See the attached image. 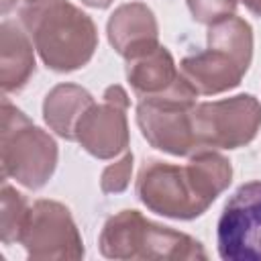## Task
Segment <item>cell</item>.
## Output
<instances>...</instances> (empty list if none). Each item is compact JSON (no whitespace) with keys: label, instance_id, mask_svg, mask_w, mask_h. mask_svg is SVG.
<instances>
[{"label":"cell","instance_id":"cell-10","mask_svg":"<svg viewBox=\"0 0 261 261\" xmlns=\"http://www.w3.org/2000/svg\"><path fill=\"white\" fill-rule=\"evenodd\" d=\"M128 94L120 84L104 90L102 102L92 104L75 126V141L96 159H112L128 147Z\"/></svg>","mask_w":261,"mask_h":261},{"label":"cell","instance_id":"cell-1","mask_svg":"<svg viewBox=\"0 0 261 261\" xmlns=\"http://www.w3.org/2000/svg\"><path fill=\"white\" fill-rule=\"evenodd\" d=\"M232 165L214 149H200L186 165L149 159L137 175V198L155 214L192 220L230 186Z\"/></svg>","mask_w":261,"mask_h":261},{"label":"cell","instance_id":"cell-18","mask_svg":"<svg viewBox=\"0 0 261 261\" xmlns=\"http://www.w3.org/2000/svg\"><path fill=\"white\" fill-rule=\"evenodd\" d=\"M251 14L255 16H261V0H239Z\"/></svg>","mask_w":261,"mask_h":261},{"label":"cell","instance_id":"cell-13","mask_svg":"<svg viewBox=\"0 0 261 261\" xmlns=\"http://www.w3.org/2000/svg\"><path fill=\"white\" fill-rule=\"evenodd\" d=\"M124 61H126V80L139 100L167 92L181 75L169 49L163 45H157Z\"/></svg>","mask_w":261,"mask_h":261},{"label":"cell","instance_id":"cell-11","mask_svg":"<svg viewBox=\"0 0 261 261\" xmlns=\"http://www.w3.org/2000/svg\"><path fill=\"white\" fill-rule=\"evenodd\" d=\"M106 35L112 49L130 59L159 45V24L153 10L143 2H124L110 14Z\"/></svg>","mask_w":261,"mask_h":261},{"label":"cell","instance_id":"cell-9","mask_svg":"<svg viewBox=\"0 0 261 261\" xmlns=\"http://www.w3.org/2000/svg\"><path fill=\"white\" fill-rule=\"evenodd\" d=\"M224 261H261V181H247L226 200L216 224Z\"/></svg>","mask_w":261,"mask_h":261},{"label":"cell","instance_id":"cell-14","mask_svg":"<svg viewBox=\"0 0 261 261\" xmlns=\"http://www.w3.org/2000/svg\"><path fill=\"white\" fill-rule=\"evenodd\" d=\"M94 104V96L77 84H57L43 100V118L47 126L65 141H75V126L84 112Z\"/></svg>","mask_w":261,"mask_h":261},{"label":"cell","instance_id":"cell-17","mask_svg":"<svg viewBox=\"0 0 261 261\" xmlns=\"http://www.w3.org/2000/svg\"><path fill=\"white\" fill-rule=\"evenodd\" d=\"M192 18L202 24H212L228 14H234L237 0H186Z\"/></svg>","mask_w":261,"mask_h":261},{"label":"cell","instance_id":"cell-8","mask_svg":"<svg viewBox=\"0 0 261 261\" xmlns=\"http://www.w3.org/2000/svg\"><path fill=\"white\" fill-rule=\"evenodd\" d=\"M18 243L29 259H82L86 249L69 208L55 200H37L29 206Z\"/></svg>","mask_w":261,"mask_h":261},{"label":"cell","instance_id":"cell-4","mask_svg":"<svg viewBox=\"0 0 261 261\" xmlns=\"http://www.w3.org/2000/svg\"><path fill=\"white\" fill-rule=\"evenodd\" d=\"M100 253L108 259H206L194 237L145 218L139 210H120L110 216L98 239Z\"/></svg>","mask_w":261,"mask_h":261},{"label":"cell","instance_id":"cell-15","mask_svg":"<svg viewBox=\"0 0 261 261\" xmlns=\"http://www.w3.org/2000/svg\"><path fill=\"white\" fill-rule=\"evenodd\" d=\"M27 212H29L27 198L4 179L2 181V212H0V228H2L4 245L18 243Z\"/></svg>","mask_w":261,"mask_h":261},{"label":"cell","instance_id":"cell-6","mask_svg":"<svg viewBox=\"0 0 261 261\" xmlns=\"http://www.w3.org/2000/svg\"><path fill=\"white\" fill-rule=\"evenodd\" d=\"M196 98L198 92L184 75H179L167 92L153 98H141L137 104V124L147 143L175 157H190L196 153L198 145L192 126V110L198 104Z\"/></svg>","mask_w":261,"mask_h":261},{"label":"cell","instance_id":"cell-2","mask_svg":"<svg viewBox=\"0 0 261 261\" xmlns=\"http://www.w3.org/2000/svg\"><path fill=\"white\" fill-rule=\"evenodd\" d=\"M18 20L41 61L57 73L82 69L96 53L94 20L69 0H24Z\"/></svg>","mask_w":261,"mask_h":261},{"label":"cell","instance_id":"cell-12","mask_svg":"<svg viewBox=\"0 0 261 261\" xmlns=\"http://www.w3.org/2000/svg\"><path fill=\"white\" fill-rule=\"evenodd\" d=\"M35 45L22 24H0V86L4 94L20 92L35 73Z\"/></svg>","mask_w":261,"mask_h":261},{"label":"cell","instance_id":"cell-5","mask_svg":"<svg viewBox=\"0 0 261 261\" xmlns=\"http://www.w3.org/2000/svg\"><path fill=\"white\" fill-rule=\"evenodd\" d=\"M0 157L4 179H14L27 190H41L53 175L59 159L55 139L35 126L31 118L2 100V130H0Z\"/></svg>","mask_w":261,"mask_h":261},{"label":"cell","instance_id":"cell-16","mask_svg":"<svg viewBox=\"0 0 261 261\" xmlns=\"http://www.w3.org/2000/svg\"><path fill=\"white\" fill-rule=\"evenodd\" d=\"M133 153L124 151V155L116 161L104 167L100 175V190L104 194H120L128 188L130 184V173H133Z\"/></svg>","mask_w":261,"mask_h":261},{"label":"cell","instance_id":"cell-7","mask_svg":"<svg viewBox=\"0 0 261 261\" xmlns=\"http://www.w3.org/2000/svg\"><path fill=\"white\" fill-rule=\"evenodd\" d=\"M192 126L200 149H239L261 128V102L251 94L200 102L192 110Z\"/></svg>","mask_w":261,"mask_h":261},{"label":"cell","instance_id":"cell-3","mask_svg":"<svg viewBox=\"0 0 261 261\" xmlns=\"http://www.w3.org/2000/svg\"><path fill=\"white\" fill-rule=\"evenodd\" d=\"M206 49L179 61L181 75L198 92V96L224 94L241 84L253 59L251 24L228 14L208 24Z\"/></svg>","mask_w":261,"mask_h":261},{"label":"cell","instance_id":"cell-19","mask_svg":"<svg viewBox=\"0 0 261 261\" xmlns=\"http://www.w3.org/2000/svg\"><path fill=\"white\" fill-rule=\"evenodd\" d=\"M86 6H90V8H98V10H102V8H108L114 0H82Z\"/></svg>","mask_w":261,"mask_h":261}]
</instances>
